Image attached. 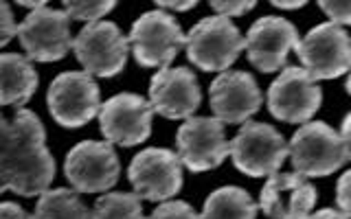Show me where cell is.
<instances>
[{
    "mask_svg": "<svg viewBox=\"0 0 351 219\" xmlns=\"http://www.w3.org/2000/svg\"><path fill=\"white\" fill-rule=\"evenodd\" d=\"M7 189L22 197L49 191L55 160L47 149V131L36 112L20 107L11 118V145L3 158Z\"/></svg>",
    "mask_w": 351,
    "mask_h": 219,
    "instance_id": "1",
    "label": "cell"
},
{
    "mask_svg": "<svg viewBox=\"0 0 351 219\" xmlns=\"http://www.w3.org/2000/svg\"><path fill=\"white\" fill-rule=\"evenodd\" d=\"M186 60L204 73H226L246 49V38L224 16L202 18L186 33Z\"/></svg>",
    "mask_w": 351,
    "mask_h": 219,
    "instance_id": "2",
    "label": "cell"
},
{
    "mask_svg": "<svg viewBox=\"0 0 351 219\" xmlns=\"http://www.w3.org/2000/svg\"><path fill=\"white\" fill-rule=\"evenodd\" d=\"M288 145L294 171L305 178H325L347 162L340 131L323 120L301 125Z\"/></svg>",
    "mask_w": 351,
    "mask_h": 219,
    "instance_id": "3",
    "label": "cell"
},
{
    "mask_svg": "<svg viewBox=\"0 0 351 219\" xmlns=\"http://www.w3.org/2000/svg\"><path fill=\"white\" fill-rule=\"evenodd\" d=\"M285 158H290V145L281 131L268 123L248 120L230 140V160L237 171L250 178H263V175L270 178L279 173Z\"/></svg>",
    "mask_w": 351,
    "mask_h": 219,
    "instance_id": "4",
    "label": "cell"
},
{
    "mask_svg": "<svg viewBox=\"0 0 351 219\" xmlns=\"http://www.w3.org/2000/svg\"><path fill=\"white\" fill-rule=\"evenodd\" d=\"M294 51L303 64L301 68L314 81L336 79L351 70V38L334 22H321L310 29Z\"/></svg>",
    "mask_w": 351,
    "mask_h": 219,
    "instance_id": "5",
    "label": "cell"
},
{
    "mask_svg": "<svg viewBox=\"0 0 351 219\" xmlns=\"http://www.w3.org/2000/svg\"><path fill=\"white\" fill-rule=\"evenodd\" d=\"M128 40L134 60L145 68H169L180 49L186 47V36L178 20L162 9L143 14L132 25Z\"/></svg>",
    "mask_w": 351,
    "mask_h": 219,
    "instance_id": "6",
    "label": "cell"
},
{
    "mask_svg": "<svg viewBox=\"0 0 351 219\" xmlns=\"http://www.w3.org/2000/svg\"><path fill=\"white\" fill-rule=\"evenodd\" d=\"M73 51L77 62L84 66V73L110 79L125 68L130 40L114 22L101 20L86 25L77 33V38L73 40Z\"/></svg>",
    "mask_w": 351,
    "mask_h": 219,
    "instance_id": "7",
    "label": "cell"
},
{
    "mask_svg": "<svg viewBox=\"0 0 351 219\" xmlns=\"http://www.w3.org/2000/svg\"><path fill=\"white\" fill-rule=\"evenodd\" d=\"M47 105L51 116L62 127H82L99 116L101 92L88 73L69 70L58 75L49 86Z\"/></svg>",
    "mask_w": 351,
    "mask_h": 219,
    "instance_id": "8",
    "label": "cell"
},
{
    "mask_svg": "<svg viewBox=\"0 0 351 219\" xmlns=\"http://www.w3.org/2000/svg\"><path fill=\"white\" fill-rule=\"evenodd\" d=\"M121 162L112 142L82 140L66 153L64 175L77 193H106L119 180Z\"/></svg>",
    "mask_w": 351,
    "mask_h": 219,
    "instance_id": "9",
    "label": "cell"
},
{
    "mask_svg": "<svg viewBox=\"0 0 351 219\" xmlns=\"http://www.w3.org/2000/svg\"><path fill=\"white\" fill-rule=\"evenodd\" d=\"M128 178L141 200L167 202L182 189V162L171 149L149 147L132 158Z\"/></svg>",
    "mask_w": 351,
    "mask_h": 219,
    "instance_id": "10",
    "label": "cell"
},
{
    "mask_svg": "<svg viewBox=\"0 0 351 219\" xmlns=\"http://www.w3.org/2000/svg\"><path fill=\"white\" fill-rule=\"evenodd\" d=\"M176 147L182 167L193 173L211 171L230 156V140H226L224 123L215 116H191L176 134Z\"/></svg>",
    "mask_w": 351,
    "mask_h": 219,
    "instance_id": "11",
    "label": "cell"
},
{
    "mask_svg": "<svg viewBox=\"0 0 351 219\" xmlns=\"http://www.w3.org/2000/svg\"><path fill=\"white\" fill-rule=\"evenodd\" d=\"M268 110L283 123H310L323 103V90L301 66H285L281 75L270 83Z\"/></svg>",
    "mask_w": 351,
    "mask_h": 219,
    "instance_id": "12",
    "label": "cell"
},
{
    "mask_svg": "<svg viewBox=\"0 0 351 219\" xmlns=\"http://www.w3.org/2000/svg\"><path fill=\"white\" fill-rule=\"evenodd\" d=\"M18 40L31 62H60L73 49L71 18L62 9H36L18 25Z\"/></svg>",
    "mask_w": 351,
    "mask_h": 219,
    "instance_id": "13",
    "label": "cell"
},
{
    "mask_svg": "<svg viewBox=\"0 0 351 219\" xmlns=\"http://www.w3.org/2000/svg\"><path fill=\"white\" fill-rule=\"evenodd\" d=\"M154 110L149 99L121 92L110 96L99 110V127L108 142L119 147H134L145 142L152 134Z\"/></svg>",
    "mask_w": 351,
    "mask_h": 219,
    "instance_id": "14",
    "label": "cell"
},
{
    "mask_svg": "<svg viewBox=\"0 0 351 219\" xmlns=\"http://www.w3.org/2000/svg\"><path fill=\"white\" fill-rule=\"evenodd\" d=\"M211 110L224 125H244L252 114L259 112L263 94L255 77L244 70L219 73L208 88Z\"/></svg>",
    "mask_w": 351,
    "mask_h": 219,
    "instance_id": "15",
    "label": "cell"
},
{
    "mask_svg": "<svg viewBox=\"0 0 351 219\" xmlns=\"http://www.w3.org/2000/svg\"><path fill=\"white\" fill-rule=\"evenodd\" d=\"M202 103V92L197 77L186 66L160 68L149 83V105L154 114L171 120H186L195 114Z\"/></svg>",
    "mask_w": 351,
    "mask_h": 219,
    "instance_id": "16",
    "label": "cell"
},
{
    "mask_svg": "<svg viewBox=\"0 0 351 219\" xmlns=\"http://www.w3.org/2000/svg\"><path fill=\"white\" fill-rule=\"evenodd\" d=\"M299 44V31L290 20L279 16H263L246 33L248 62L259 73L285 68L288 55Z\"/></svg>",
    "mask_w": 351,
    "mask_h": 219,
    "instance_id": "17",
    "label": "cell"
},
{
    "mask_svg": "<svg viewBox=\"0 0 351 219\" xmlns=\"http://www.w3.org/2000/svg\"><path fill=\"white\" fill-rule=\"evenodd\" d=\"M316 186L301 173H274L263 184L259 208L268 219H310Z\"/></svg>",
    "mask_w": 351,
    "mask_h": 219,
    "instance_id": "18",
    "label": "cell"
},
{
    "mask_svg": "<svg viewBox=\"0 0 351 219\" xmlns=\"http://www.w3.org/2000/svg\"><path fill=\"white\" fill-rule=\"evenodd\" d=\"M38 90V73L29 57L18 53L0 55V105H25Z\"/></svg>",
    "mask_w": 351,
    "mask_h": 219,
    "instance_id": "19",
    "label": "cell"
},
{
    "mask_svg": "<svg viewBox=\"0 0 351 219\" xmlns=\"http://www.w3.org/2000/svg\"><path fill=\"white\" fill-rule=\"evenodd\" d=\"M259 204L239 186H219L206 197L200 219H257Z\"/></svg>",
    "mask_w": 351,
    "mask_h": 219,
    "instance_id": "20",
    "label": "cell"
},
{
    "mask_svg": "<svg viewBox=\"0 0 351 219\" xmlns=\"http://www.w3.org/2000/svg\"><path fill=\"white\" fill-rule=\"evenodd\" d=\"M33 219H93L88 208L75 189H49L40 195Z\"/></svg>",
    "mask_w": 351,
    "mask_h": 219,
    "instance_id": "21",
    "label": "cell"
},
{
    "mask_svg": "<svg viewBox=\"0 0 351 219\" xmlns=\"http://www.w3.org/2000/svg\"><path fill=\"white\" fill-rule=\"evenodd\" d=\"M93 219H147L143 215L141 197L136 193L112 191L101 195L93 206Z\"/></svg>",
    "mask_w": 351,
    "mask_h": 219,
    "instance_id": "22",
    "label": "cell"
},
{
    "mask_svg": "<svg viewBox=\"0 0 351 219\" xmlns=\"http://www.w3.org/2000/svg\"><path fill=\"white\" fill-rule=\"evenodd\" d=\"M117 7L114 0H64V11L71 20L80 22H101L104 16Z\"/></svg>",
    "mask_w": 351,
    "mask_h": 219,
    "instance_id": "23",
    "label": "cell"
},
{
    "mask_svg": "<svg viewBox=\"0 0 351 219\" xmlns=\"http://www.w3.org/2000/svg\"><path fill=\"white\" fill-rule=\"evenodd\" d=\"M149 219H200V215H197L186 202L167 200V202H160L156 208H154Z\"/></svg>",
    "mask_w": 351,
    "mask_h": 219,
    "instance_id": "24",
    "label": "cell"
},
{
    "mask_svg": "<svg viewBox=\"0 0 351 219\" xmlns=\"http://www.w3.org/2000/svg\"><path fill=\"white\" fill-rule=\"evenodd\" d=\"M318 7L325 11L329 22L334 25L343 29L351 25V0H321Z\"/></svg>",
    "mask_w": 351,
    "mask_h": 219,
    "instance_id": "25",
    "label": "cell"
},
{
    "mask_svg": "<svg viewBox=\"0 0 351 219\" xmlns=\"http://www.w3.org/2000/svg\"><path fill=\"white\" fill-rule=\"evenodd\" d=\"M211 7L217 11V16L233 18V16H244L248 11L257 7L255 0H211Z\"/></svg>",
    "mask_w": 351,
    "mask_h": 219,
    "instance_id": "26",
    "label": "cell"
},
{
    "mask_svg": "<svg viewBox=\"0 0 351 219\" xmlns=\"http://www.w3.org/2000/svg\"><path fill=\"white\" fill-rule=\"evenodd\" d=\"M18 36V25L14 18V11L7 3H0V49Z\"/></svg>",
    "mask_w": 351,
    "mask_h": 219,
    "instance_id": "27",
    "label": "cell"
},
{
    "mask_svg": "<svg viewBox=\"0 0 351 219\" xmlns=\"http://www.w3.org/2000/svg\"><path fill=\"white\" fill-rule=\"evenodd\" d=\"M336 204H338V211L345 213L351 219V169L345 171L338 178V184H336Z\"/></svg>",
    "mask_w": 351,
    "mask_h": 219,
    "instance_id": "28",
    "label": "cell"
},
{
    "mask_svg": "<svg viewBox=\"0 0 351 219\" xmlns=\"http://www.w3.org/2000/svg\"><path fill=\"white\" fill-rule=\"evenodd\" d=\"M0 219H33V215L16 202H0Z\"/></svg>",
    "mask_w": 351,
    "mask_h": 219,
    "instance_id": "29",
    "label": "cell"
},
{
    "mask_svg": "<svg viewBox=\"0 0 351 219\" xmlns=\"http://www.w3.org/2000/svg\"><path fill=\"white\" fill-rule=\"evenodd\" d=\"M9 145H11V120H7L0 114V160L5 158Z\"/></svg>",
    "mask_w": 351,
    "mask_h": 219,
    "instance_id": "30",
    "label": "cell"
},
{
    "mask_svg": "<svg viewBox=\"0 0 351 219\" xmlns=\"http://www.w3.org/2000/svg\"><path fill=\"white\" fill-rule=\"evenodd\" d=\"M197 3L195 0H156L158 9H173V11H189Z\"/></svg>",
    "mask_w": 351,
    "mask_h": 219,
    "instance_id": "31",
    "label": "cell"
},
{
    "mask_svg": "<svg viewBox=\"0 0 351 219\" xmlns=\"http://www.w3.org/2000/svg\"><path fill=\"white\" fill-rule=\"evenodd\" d=\"M340 138H343V145H345V156H347V160H351V112L343 118Z\"/></svg>",
    "mask_w": 351,
    "mask_h": 219,
    "instance_id": "32",
    "label": "cell"
},
{
    "mask_svg": "<svg viewBox=\"0 0 351 219\" xmlns=\"http://www.w3.org/2000/svg\"><path fill=\"white\" fill-rule=\"evenodd\" d=\"M310 219H349L345 213L336 211V208H323V211H316L310 215Z\"/></svg>",
    "mask_w": 351,
    "mask_h": 219,
    "instance_id": "33",
    "label": "cell"
},
{
    "mask_svg": "<svg viewBox=\"0 0 351 219\" xmlns=\"http://www.w3.org/2000/svg\"><path fill=\"white\" fill-rule=\"evenodd\" d=\"M272 7L277 9H285V11H294V9H303L305 7V0H294V3H285V0H272Z\"/></svg>",
    "mask_w": 351,
    "mask_h": 219,
    "instance_id": "34",
    "label": "cell"
},
{
    "mask_svg": "<svg viewBox=\"0 0 351 219\" xmlns=\"http://www.w3.org/2000/svg\"><path fill=\"white\" fill-rule=\"evenodd\" d=\"M18 5H20V7H29V9H33V11H36V9H42V7H49L47 3H44V0H42V3H29V0H20Z\"/></svg>",
    "mask_w": 351,
    "mask_h": 219,
    "instance_id": "35",
    "label": "cell"
},
{
    "mask_svg": "<svg viewBox=\"0 0 351 219\" xmlns=\"http://www.w3.org/2000/svg\"><path fill=\"white\" fill-rule=\"evenodd\" d=\"M7 189V178H5V167H3V160H0V195H3Z\"/></svg>",
    "mask_w": 351,
    "mask_h": 219,
    "instance_id": "36",
    "label": "cell"
},
{
    "mask_svg": "<svg viewBox=\"0 0 351 219\" xmlns=\"http://www.w3.org/2000/svg\"><path fill=\"white\" fill-rule=\"evenodd\" d=\"M345 86H347V92L351 94V70L347 73V83H345Z\"/></svg>",
    "mask_w": 351,
    "mask_h": 219,
    "instance_id": "37",
    "label": "cell"
}]
</instances>
